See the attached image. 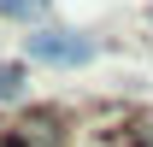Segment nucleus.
I'll return each mask as SVG.
<instances>
[{"mask_svg":"<svg viewBox=\"0 0 153 147\" xmlns=\"http://www.w3.org/2000/svg\"><path fill=\"white\" fill-rule=\"evenodd\" d=\"M30 53L47 59V65H82V59H94V36H76V30H41V36H30Z\"/></svg>","mask_w":153,"mask_h":147,"instance_id":"nucleus-1","label":"nucleus"},{"mask_svg":"<svg viewBox=\"0 0 153 147\" xmlns=\"http://www.w3.org/2000/svg\"><path fill=\"white\" fill-rule=\"evenodd\" d=\"M0 12H6V18H41L47 0H0Z\"/></svg>","mask_w":153,"mask_h":147,"instance_id":"nucleus-2","label":"nucleus"}]
</instances>
